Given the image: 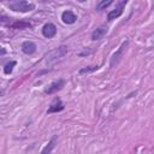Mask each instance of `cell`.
Wrapping results in <instances>:
<instances>
[{
    "instance_id": "cell-13",
    "label": "cell",
    "mask_w": 154,
    "mask_h": 154,
    "mask_svg": "<svg viewBox=\"0 0 154 154\" xmlns=\"http://www.w3.org/2000/svg\"><path fill=\"white\" fill-rule=\"evenodd\" d=\"M99 67H100L99 65H96V66H85V67H82V69H79L78 73H79V75H85V73H90V72H94V71H96V70H97Z\"/></svg>"
},
{
    "instance_id": "cell-7",
    "label": "cell",
    "mask_w": 154,
    "mask_h": 154,
    "mask_svg": "<svg viewBox=\"0 0 154 154\" xmlns=\"http://www.w3.org/2000/svg\"><path fill=\"white\" fill-rule=\"evenodd\" d=\"M57 34V26L53 23H47L42 26V35L47 38H52L54 37Z\"/></svg>"
},
{
    "instance_id": "cell-5",
    "label": "cell",
    "mask_w": 154,
    "mask_h": 154,
    "mask_svg": "<svg viewBox=\"0 0 154 154\" xmlns=\"http://www.w3.org/2000/svg\"><path fill=\"white\" fill-rule=\"evenodd\" d=\"M67 51H69V48H67L66 46H60V47H58L57 49H54L53 52H51V53L48 54L47 60H48L49 63L53 61V60H57V59L64 57V55L67 53Z\"/></svg>"
},
{
    "instance_id": "cell-9",
    "label": "cell",
    "mask_w": 154,
    "mask_h": 154,
    "mask_svg": "<svg viewBox=\"0 0 154 154\" xmlns=\"http://www.w3.org/2000/svg\"><path fill=\"white\" fill-rule=\"evenodd\" d=\"M61 20L65 23V24H73L76 20H77V16L70 11V10H66L61 13Z\"/></svg>"
},
{
    "instance_id": "cell-19",
    "label": "cell",
    "mask_w": 154,
    "mask_h": 154,
    "mask_svg": "<svg viewBox=\"0 0 154 154\" xmlns=\"http://www.w3.org/2000/svg\"><path fill=\"white\" fill-rule=\"evenodd\" d=\"M1 36H2V32H1V31H0V37H1Z\"/></svg>"
},
{
    "instance_id": "cell-11",
    "label": "cell",
    "mask_w": 154,
    "mask_h": 154,
    "mask_svg": "<svg viewBox=\"0 0 154 154\" xmlns=\"http://www.w3.org/2000/svg\"><path fill=\"white\" fill-rule=\"evenodd\" d=\"M57 142H58V137H57V135H54V136L49 140V142L43 147V149L40 152V154H51V153H52V150L55 148Z\"/></svg>"
},
{
    "instance_id": "cell-15",
    "label": "cell",
    "mask_w": 154,
    "mask_h": 154,
    "mask_svg": "<svg viewBox=\"0 0 154 154\" xmlns=\"http://www.w3.org/2000/svg\"><path fill=\"white\" fill-rule=\"evenodd\" d=\"M17 65V61H14V60H12V61H10V63H7L6 65H5V67H4V72L6 73V75H10L11 72H12V70H13V67Z\"/></svg>"
},
{
    "instance_id": "cell-1",
    "label": "cell",
    "mask_w": 154,
    "mask_h": 154,
    "mask_svg": "<svg viewBox=\"0 0 154 154\" xmlns=\"http://www.w3.org/2000/svg\"><path fill=\"white\" fill-rule=\"evenodd\" d=\"M8 8L14 12H30V11L35 10V4L30 2V1H25V0L12 1L8 4Z\"/></svg>"
},
{
    "instance_id": "cell-3",
    "label": "cell",
    "mask_w": 154,
    "mask_h": 154,
    "mask_svg": "<svg viewBox=\"0 0 154 154\" xmlns=\"http://www.w3.org/2000/svg\"><path fill=\"white\" fill-rule=\"evenodd\" d=\"M64 87H65V79L64 78H59L58 81H54L49 85H47V88L45 89V94H47V95L55 94L59 90H61Z\"/></svg>"
},
{
    "instance_id": "cell-18",
    "label": "cell",
    "mask_w": 154,
    "mask_h": 154,
    "mask_svg": "<svg viewBox=\"0 0 154 154\" xmlns=\"http://www.w3.org/2000/svg\"><path fill=\"white\" fill-rule=\"evenodd\" d=\"M6 53H7L6 48H4V47L0 46V55H4V54H6Z\"/></svg>"
},
{
    "instance_id": "cell-12",
    "label": "cell",
    "mask_w": 154,
    "mask_h": 154,
    "mask_svg": "<svg viewBox=\"0 0 154 154\" xmlns=\"http://www.w3.org/2000/svg\"><path fill=\"white\" fill-rule=\"evenodd\" d=\"M8 26L12 28V29H19V30H23V29L31 28L32 25H31L30 22H26V20H16V22L11 23Z\"/></svg>"
},
{
    "instance_id": "cell-4",
    "label": "cell",
    "mask_w": 154,
    "mask_h": 154,
    "mask_svg": "<svg viewBox=\"0 0 154 154\" xmlns=\"http://www.w3.org/2000/svg\"><path fill=\"white\" fill-rule=\"evenodd\" d=\"M64 108H65V105L61 101V99L58 97V96H55L53 99V101L51 102V105H49V107L47 109V113L48 114H51V113H58V112H61Z\"/></svg>"
},
{
    "instance_id": "cell-14",
    "label": "cell",
    "mask_w": 154,
    "mask_h": 154,
    "mask_svg": "<svg viewBox=\"0 0 154 154\" xmlns=\"http://www.w3.org/2000/svg\"><path fill=\"white\" fill-rule=\"evenodd\" d=\"M113 1L112 0H103V1H100L97 5H96V11H102V10H105L106 7H108L111 4H112Z\"/></svg>"
},
{
    "instance_id": "cell-10",
    "label": "cell",
    "mask_w": 154,
    "mask_h": 154,
    "mask_svg": "<svg viewBox=\"0 0 154 154\" xmlns=\"http://www.w3.org/2000/svg\"><path fill=\"white\" fill-rule=\"evenodd\" d=\"M106 34H107V26L106 25H101V26H99V28H96V29L93 30V32H91V40L93 41L101 40Z\"/></svg>"
},
{
    "instance_id": "cell-16",
    "label": "cell",
    "mask_w": 154,
    "mask_h": 154,
    "mask_svg": "<svg viewBox=\"0 0 154 154\" xmlns=\"http://www.w3.org/2000/svg\"><path fill=\"white\" fill-rule=\"evenodd\" d=\"M11 19H12V18L5 17V16H0V22H1V23H7V24L10 25V24H11Z\"/></svg>"
},
{
    "instance_id": "cell-17",
    "label": "cell",
    "mask_w": 154,
    "mask_h": 154,
    "mask_svg": "<svg viewBox=\"0 0 154 154\" xmlns=\"http://www.w3.org/2000/svg\"><path fill=\"white\" fill-rule=\"evenodd\" d=\"M90 53H91V51H87V49H84V51L81 52L78 55H79V57H83V55H88V54H90Z\"/></svg>"
},
{
    "instance_id": "cell-2",
    "label": "cell",
    "mask_w": 154,
    "mask_h": 154,
    "mask_svg": "<svg viewBox=\"0 0 154 154\" xmlns=\"http://www.w3.org/2000/svg\"><path fill=\"white\" fill-rule=\"evenodd\" d=\"M128 46H129V40H125V41L120 45V47L112 54V57H111V61H109V66H111V67H113L114 65H117V64L120 61V59L123 58L124 52L126 51Z\"/></svg>"
},
{
    "instance_id": "cell-6",
    "label": "cell",
    "mask_w": 154,
    "mask_h": 154,
    "mask_svg": "<svg viewBox=\"0 0 154 154\" xmlns=\"http://www.w3.org/2000/svg\"><path fill=\"white\" fill-rule=\"evenodd\" d=\"M125 5H126V0L120 1V2L116 6L114 10H112L111 12H108V14H107V20H113V19L120 17L122 13H123V10H124V6H125Z\"/></svg>"
},
{
    "instance_id": "cell-8",
    "label": "cell",
    "mask_w": 154,
    "mask_h": 154,
    "mask_svg": "<svg viewBox=\"0 0 154 154\" xmlns=\"http://www.w3.org/2000/svg\"><path fill=\"white\" fill-rule=\"evenodd\" d=\"M36 45H35V42H32V41H24L23 43H22V46H20V49H22V52L24 53V54H26V55H31V54H34L35 52H36Z\"/></svg>"
}]
</instances>
